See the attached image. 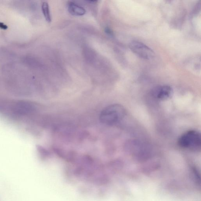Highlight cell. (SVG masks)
I'll return each instance as SVG.
<instances>
[{
  "label": "cell",
  "mask_w": 201,
  "mask_h": 201,
  "mask_svg": "<svg viewBox=\"0 0 201 201\" xmlns=\"http://www.w3.org/2000/svg\"><path fill=\"white\" fill-rule=\"evenodd\" d=\"M126 115V110L122 105L119 104L110 105L102 111L100 120L103 124L109 125H114L122 120Z\"/></svg>",
  "instance_id": "obj_1"
},
{
  "label": "cell",
  "mask_w": 201,
  "mask_h": 201,
  "mask_svg": "<svg viewBox=\"0 0 201 201\" xmlns=\"http://www.w3.org/2000/svg\"><path fill=\"white\" fill-rule=\"evenodd\" d=\"M42 10L43 15L46 20L48 22H50L51 21V17L49 4L46 2H43L42 4Z\"/></svg>",
  "instance_id": "obj_6"
},
{
  "label": "cell",
  "mask_w": 201,
  "mask_h": 201,
  "mask_svg": "<svg viewBox=\"0 0 201 201\" xmlns=\"http://www.w3.org/2000/svg\"><path fill=\"white\" fill-rule=\"evenodd\" d=\"M129 48L133 53L143 59H151L154 56L153 51L146 45L140 42H131L129 44Z\"/></svg>",
  "instance_id": "obj_3"
},
{
  "label": "cell",
  "mask_w": 201,
  "mask_h": 201,
  "mask_svg": "<svg viewBox=\"0 0 201 201\" xmlns=\"http://www.w3.org/2000/svg\"><path fill=\"white\" fill-rule=\"evenodd\" d=\"M173 91L171 86L163 85L157 86L153 90L152 95L157 100H164L168 99L172 96Z\"/></svg>",
  "instance_id": "obj_4"
},
{
  "label": "cell",
  "mask_w": 201,
  "mask_h": 201,
  "mask_svg": "<svg viewBox=\"0 0 201 201\" xmlns=\"http://www.w3.org/2000/svg\"><path fill=\"white\" fill-rule=\"evenodd\" d=\"M68 9L70 13L74 16H83L86 13L84 8L73 2L70 3L69 4Z\"/></svg>",
  "instance_id": "obj_5"
},
{
  "label": "cell",
  "mask_w": 201,
  "mask_h": 201,
  "mask_svg": "<svg viewBox=\"0 0 201 201\" xmlns=\"http://www.w3.org/2000/svg\"><path fill=\"white\" fill-rule=\"evenodd\" d=\"M181 148L192 150L200 149L201 147L200 133L195 130H189L183 134L178 140Z\"/></svg>",
  "instance_id": "obj_2"
}]
</instances>
